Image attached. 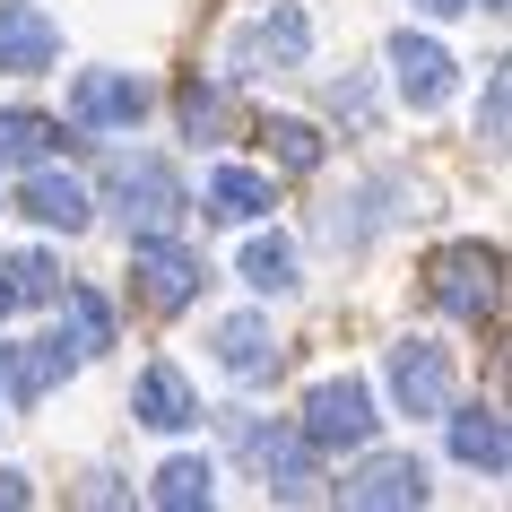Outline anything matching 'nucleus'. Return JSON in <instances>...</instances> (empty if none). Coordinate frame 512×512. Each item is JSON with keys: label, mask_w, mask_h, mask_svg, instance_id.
Wrapping results in <instances>:
<instances>
[{"label": "nucleus", "mask_w": 512, "mask_h": 512, "mask_svg": "<svg viewBox=\"0 0 512 512\" xmlns=\"http://www.w3.org/2000/svg\"><path fill=\"white\" fill-rule=\"evenodd\" d=\"M426 296L452 322H495V304H504V252L495 243H443L426 261Z\"/></svg>", "instance_id": "f257e3e1"}, {"label": "nucleus", "mask_w": 512, "mask_h": 512, "mask_svg": "<svg viewBox=\"0 0 512 512\" xmlns=\"http://www.w3.org/2000/svg\"><path fill=\"white\" fill-rule=\"evenodd\" d=\"M183 209H191L183 174H174L165 157H122V165H113V217H122L131 235H174Z\"/></svg>", "instance_id": "f03ea898"}, {"label": "nucleus", "mask_w": 512, "mask_h": 512, "mask_svg": "<svg viewBox=\"0 0 512 512\" xmlns=\"http://www.w3.org/2000/svg\"><path fill=\"white\" fill-rule=\"evenodd\" d=\"M131 287H139L148 313H183V304L209 287V261L183 252V243H165V235H139L131 243Z\"/></svg>", "instance_id": "7ed1b4c3"}, {"label": "nucleus", "mask_w": 512, "mask_h": 512, "mask_svg": "<svg viewBox=\"0 0 512 512\" xmlns=\"http://www.w3.org/2000/svg\"><path fill=\"white\" fill-rule=\"evenodd\" d=\"M304 443H313V452H365V443H374V391H365V382H322V391H313V400H304Z\"/></svg>", "instance_id": "20e7f679"}, {"label": "nucleus", "mask_w": 512, "mask_h": 512, "mask_svg": "<svg viewBox=\"0 0 512 512\" xmlns=\"http://www.w3.org/2000/svg\"><path fill=\"white\" fill-rule=\"evenodd\" d=\"M304 53H313V18H304L296 0H278L261 27L235 35V79H261V70H304Z\"/></svg>", "instance_id": "39448f33"}, {"label": "nucleus", "mask_w": 512, "mask_h": 512, "mask_svg": "<svg viewBox=\"0 0 512 512\" xmlns=\"http://www.w3.org/2000/svg\"><path fill=\"white\" fill-rule=\"evenodd\" d=\"M391 400H400L408 417H443V408H452V348L400 339V348H391Z\"/></svg>", "instance_id": "423d86ee"}, {"label": "nucleus", "mask_w": 512, "mask_h": 512, "mask_svg": "<svg viewBox=\"0 0 512 512\" xmlns=\"http://www.w3.org/2000/svg\"><path fill=\"white\" fill-rule=\"evenodd\" d=\"M339 504H356V512L426 504V460H417V452H374L365 469H348V478H339Z\"/></svg>", "instance_id": "0eeeda50"}, {"label": "nucleus", "mask_w": 512, "mask_h": 512, "mask_svg": "<svg viewBox=\"0 0 512 512\" xmlns=\"http://www.w3.org/2000/svg\"><path fill=\"white\" fill-rule=\"evenodd\" d=\"M226 426H235V452L252 460L261 478H278L287 495H304V486H313V460H322V452H313L296 426H252V417H226Z\"/></svg>", "instance_id": "6e6552de"}, {"label": "nucleus", "mask_w": 512, "mask_h": 512, "mask_svg": "<svg viewBox=\"0 0 512 512\" xmlns=\"http://www.w3.org/2000/svg\"><path fill=\"white\" fill-rule=\"evenodd\" d=\"M139 113H148V87L122 79V70H79V87H70V122L79 131H131Z\"/></svg>", "instance_id": "1a4fd4ad"}, {"label": "nucleus", "mask_w": 512, "mask_h": 512, "mask_svg": "<svg viewBox=\"0 0 512 512\" xmlns=\"http://www.w3.org/2000/svg\"><path fill=\"white\" fill-rule=\"evenodd\" d=\"M61 53V27L35 9V0H0V70L9 79H35V70H53Z\"/></svg>", "instance_id": "9d476101"}, {"label": "nucleus", "mask_w": 512, "mask_h": 512, "mask_svg": "<svg viewBox=\"0 0 512 512\" xmlns=\"http://www.w3.org/2000/svg\"><path fill=\"white\" fill-rule=\"evenodd\" d=\"M61 374H70V348L61 339H0V400L35 408Z\"/></svg>", "instance_id": "9b49d317"}, {"label": "nucleus", "mask_w": 512, "mask_h": 512, "mask_svg": "<svg viewBox=\"0 0 512 512\" xmlns=\"http://www.w3.org/2000/svg\"><path fill=\"white\" fill-rule=\"evenodd\" d=\"M391 79H400V96L417 113H434L443 105V96H452V53H443V44H434V35H391Z\"/></svg>", "instance_id": "f8f14e48"}, {"label": "nucleus", "mask_w": 512, "mask_h": 512, "mask_svg": "<svg viewBox=\"0 0 512 512\" xmlns=\"http://www.w3.org/2000/svg\"><path fill=\"white\" fill-rule=\"evenodd\" d=\"M217 365L235 382H270L278 374V339L261 313H235V322H217Z\"/></svg>", "instance_id": "ddd939ff"}, {"label": "nucleus", "mask_w": 512, "mask_h": 512, "mask_svg": "<svg viewBox=\"0 0 512 512\" xmlns=\"http://www.w3.org/2000/svg\"><path fill=\"white\" fill-rule=\"evenodd\" d=\"M131 417H139V426H157V434H183L191 417H200V400H191V382L174 374V365H148L139 391H131Z\"/></svg>", "instance_id": "4468645a"}, {"label": "nucleus", "mask_w": 512, "mask_h": 512, "mask_svg": "<svg viewBox=\"0 0 512 512\" xmlns=\"http://www.w3.org/2000/svg\"><path fill=\"white\" fill-rule=\"evenodd\" d=\"M18 209H27L35 226H61V235H79L87 217H96V200H87V191L70 183V174H44V165H35V174H27V191H18Z\"/></svg>", "instance_id": "2eb2a0df"}, {"label": "nucleus", "mask_w": 512, "mask_h": 512, "mask_svg": "<svg viewBox=\"0 0 512 512\" xmlns=\"http://www.w3.org/2000/svg\"><path fill=\"white\" fill-rule=\"evenodd\" d=\"M452 452L469 460V469H486V478H504V469H512L504 417H495V408H460V417H452Z\"/></svg>", "instance_id": "dca6fc26"}, {"label": "nucleus", "mask_w": 512, "mask_h": 512, "mask_svg": "<svg viewBox=\"0 0 512 512\" xmlns=\"http://www.w3.org/2000/svg\"><path fill=\"white\" fill-rule=\"evenodd\" d=\"M53 304L70 313V339H61L70 356H105V348H113V304L96 296V287H61Z\"/></svg>", "instance_id": "f3484780"}, {"label": "nucleus", "mask_w": 512, "mask_h": 512, "mask_svg": "<svg viewBox=\"0 0 512 512\" xmlns=\"http://www.w3.org/2000/svg\"><path fill=\"white\" fill-rule=\"evenodd\" d=\"M243 287L287 296V287H296V243H287V235H252V243H243Z\"/></svg>", "instance_id": "a211bd4d"}, {"label": "nucleus", "mask_w": 512, "mask_h": 512, "mask_svg": "<svg viewBox=\"0 0 512 512\" xmlns=\"http://www.w3.org/2000/svg\"><path fill=\"white\" fill-rule=\"evenodd\" d=\"M61 148V122L44 113H0V165H44Z\"/></svg>", "instance_id": "6ab92c4d"}, {"label": "nucleus", "mask_w": 512, "mask_h": 512, "mask_svg": "<svg viewBox=\"0 0 512 512\" xmlns=\"http://www.w3.org/2000/svg\"><path fill=\"white\" fill-rule=\"evenodd\" d=\"M209 495H217V478H209V460H165L157 469V504L165 512H209Z\"/></svg>", "instance_id": "aec40b11"}, {"label": "nucleus", "mask_w": 512, "mask_h": 512, "mask_svg": "<svg viewBox=\"0 0 512 512\" xmlns=\"http://www.w3.org/2000/svg\"><path fill=\"white\" fill-rule=\"evenodd\" d=\"M209 209L243 226V217L270 209V183H261V174H243V165H217V174H209Z\"/></svg>", "instance_id": "412c9836"}, {"label": "nucleus", "mask_w": 512, "mask_h": 512, "mask_svg": "<svg viewBox=\"0 0 512 512\" xmlns=\"http://www.w3.org/2000/svg\"><path fill=\"white\" fill-rule=\"evenodd\" d=\"M174 113H183V131H191V139H217L226 122H235V105H226V87H209V79H183Z\"/></svg>", "instance_id": "4be33fe9"}, {"label": "nucleus", "mask_w": 512, "mask_h": 512, "mask_svg": "<svg viewBox=\"0 0 512 512\" xmlns=\"http://www.w3.org/2000/svg\"><path fill=\"white\" fill-rule=\"evenodd\" d=\"M0 278H9V296H18V304H53L61 296V261H53V252H18V261H0Z\"/></svg>", "instance_id": "5701e85b"}, {"label": "nucleus", "mask_w": 512, "mask_h": 512, "mask_svg": "<svg viewBox=\"0 0 512 512\" xmlns=\"http://www.w3.org/2000/svg\"><path fill=\"white\" fill-rule=\"evenodd\" d=\"M261 139H270V157L287 165V174H313V165H322V131H313V122H287V113H278Z\"/></svg>", "instance_id": "b1692460"}, {"label": "nucleus", "mask_w": 512, "mask_h": 512, "mask_svg": "<svg viewBox=\"0 0 512 512\" xmlns=\"http://www.w3.org/2000/svg\"><path fill=\"white\" fill-rule=\"evenodd\" d=\"M504 105H512V87H504V70L486 79V148H504Z\"/></svg>", "instance_id": "393cba45"}, {"label": "nucleus", "mask_w": 512, "mask_h": 512, "mask_svg": "<svg viewBox=\"0 0 512 512\" xmlns=\"http://www.w3.org/2000/svg\"><path fill=\"white\" fill-rule=\"evenodd\" d=\"M27 504V478H18V469H0V512H18Z\"/></svg>", "instance_id": "a878e982"}, {"label": "nucleus", "mask_w": 512, "mask_h": 512, "mask_svg": "<svg viewBox=\"0 0 512 512\" xmlns=\"http://www.w3.org/2000/svg\"><path fill=\"white\" fill-rule=\"evenodd\" d=\"M408 9H426V18H460L469 0H408Z\"/></svg>", "instance_id": "bb28decb"}, {"label": "nucleus", "mask_w": 512, "mask_h": 512, "mask_svg": "<svg viewBox=\"0 0 512 512\" xmlns=\"http://www.w3.org/2000/svg\"><path fill=\"white\" fill-rule=\"evenodd\" d=\"M9 313H18V296H9V278H0V322H9Z\"/></svg>", "instance_id": "cd10ccee"}]
</instances>
